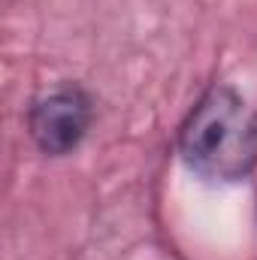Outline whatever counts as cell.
Listing matches in <instances>:
<instances>
[{"label":"cell","mask_w":257,"mask_h":260,"mask_svg":"<svg viewBox=\"0 0 257 260\" xmlns=\"http://www.w3.org/2000/svg\"><path fill=\"white\" fill-rule=\"evenodd\" d=\"M27 127L46 154H67L91 127V97L76 85L55 88L30 106Z\"/></svg>","instance_id":"cell-2"},{"label":"cell","mask_w":257,"mask_h":260,"mask_svg":"<svg viewBox=\"0 0 257 260\" xmlns=\"http://www.w3.org/2000/svg\"><path fill=\"white\" fill-rule=\"evenodd\" d=\"M179 148L197 176L242 182L257 164V115L233 88L215 85L191 109Z\"/></svg>","instance_id":"cell-1"}]
</instances>
